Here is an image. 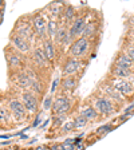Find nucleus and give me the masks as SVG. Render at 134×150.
I'll use <instances>...</instances> for the list:
<instances>
[{"label": "nucleus", "mask_w": 134, "mask_h": 150, "mask_svg": "<svg viewBox=\"0 0 134 150\" xmlns=\"http://www.w3.org/2000/svg\"><path fill=\"white\" fill-rule=\"evenodd\" d=\"M95 46H97L95 42L90 40L87 38L81 36V38H78V39H75V40L70 44L69 50L66 51V55L87 62V59L90 56H94Z\"/></svg>", "instance_id": "f257e3e1"}, {"label": "nucleus", "mask_w": 134, "mask_h": 150, "mask_svg": "<svg viewBox=\"0 0 134 150\" xmlns=\"http://www.w3.org/2000/svg\"><path fill=\"white\" fill-rule=\"evenodd\" d=\"M87 100L94 106V109L97 110V112L99 114L101 118H107V117L113 115L119 109L110 98H107L106 95H103L98 90L94 91L90 97H89Z\"/></svg>", "instance_id": "f03ea898"}, {"label": "nucleus", "mask_w": 134, "mask_h": 150, "mask_svg": "<svg viewBox=\"0 0 134 150\" xmlns=\"http://www.w3.org/2000/svg\"><path fill=\"white\" fill-rule=\"evenodd\" d=\"M30 66H32L39 74H42L44 78L50 79V75L52 72L54 67L51 66V63L48 62L46 54L43 51L42 44H36L32 48V52L30 55Z\"/></svg>", "instance_id": "7ed1b4c3"}, {"label": "nucleus", "mask_w": 134, "mask_h": 150, "mask_svg": "<svg viewBox=\"0 0 134 150\" xmlns=\"http://www.w3.org/2000/svg\"><path fill=\"white\" fill-rule=\"evenodd\" d=\"M4 58H6L7 67H8V75L23 71L30 66V58L15 51L11 46H7L4 48Z\"/></svg>", "instance_id": "20e7f679"}, {"label": "nucleus", "mask_w": 134, "mask_h": 150, "mask_svg": "<svg viewBox=\"0 0 134 150\" xmlns=\"http://www.w3.org/2000/svg\"><path fill=\"white\" fill-rule=\"evenodd\" d=\"M59 66H60V75L62 76H82L84 70H86L87 62L67 56L65 54Z\"/></svg>", "instance_id": "39448f33"}, {"label": "nucleus", "mask_w": 134, "mask_h": 150, "mask_svg": "<svg viewBox=\"0 0 134 150\" xmlns=\"http://www.w3.org/2000/svg\"><path fill=\"white\" fill-rule=\"evenodd\" d=\"M12 31L16 32L18 35L26 39L30 44L32 46H36V36H35L34 28H32V15L28 13V15H23L15 22Z\"/></svg>", "instance_id": "423d86ee"}, {"label": "nucleus", "mask_w": 134, "mask_h": 150, "mask_svg": "<svg viewBox=\"0 0 134 150\" xmlns=\"http://www.w3.org/2000/svg\"><path fill=\"white\" fill-rule=\"evenodd\" d=\"M3 100L6 102L7 107L9 109V111H11V114H12L18 126L24 123L26 121H28V119L31 118V117L28 115V112L26 110L23 102L19 99V95H16V97L15 95H7V97L3 98Z\"/></svg>", "instance_id": "0eeeda50"}, {"label": "nucleus", "mask_w": 134, "mask_h": 150, "mask_svg": "<svg viewBox=\"0 0 134 150\" xmlns=\"http://www.w3.org/2000/svg\"><path fill=\"white\" fill-rule=\"evenodd\" d=\"M79 106H77L75 99L72 95H67V94H55V98H54V105H52V115L56 114H67V115H71L74 110H78Z\"/></svg>", "instance_id": "6e6552de"}, {"label": "nucleus", "mask_w": 134, "mask_h": 150, "mask_svg": "<svg viewBox=\"0 0 134 150\" xmlns=\"http://www.w3.org/2000/svg\"><path fill=\"white\" fill-rule=\"evenodd\" d=\"M32 15V28H34L35 36H36V44L43 43L48 39L47 36V16L44 15L43 9L31 13Z\"/></svg>", "instance_id": "1a4fd4ad"}, {"label": "nucleus", "mask_w": 134, "mask_h": 150, "mask_svg": "<svg viewBox=\"0 0 134 150\" xmlns=\"http://www.w3.org/2000/svg\"><path fill=\"white\" fill-rule=\"evenodd\" d=\"M18 95H19V99L23 102V105H24L30 117L38 115L40 112V98L38 97L36 94H34L31 90H27V91L19 93Z\"/></svg>", "instance_id": "9d476101"}, {"label": "nucleus", "mask_w": 134, "mask_h": 150, "mask_svg": "<svg viewBox=\"0 0 134 150\" xmlns=\"http://www.w3.org/2000/svg\"><path fill=\"white\" fill-rule=\"evenodd\" d=\"M97 15L98 13H95V11H94L93 16H90L87 24H86V27H84L83 32L81 35L82 38H87V39L95 42V43H97V36L101 35V30H102V20L98 19Z\"/></svg>", "instance_id": "9b49d317"}, {"label": "nucleus", "mask_w": 134, "mask_h": 150, "mask_svg": "<svg viewBox=\"0 0 134 150\" xmlns=\"http://www.w3.org/2000/svg\"><path fill=\"white\" fill-rule=\"evenodd\" d=\"M90 16H91L90 12H79L78 13L77 19H75L74 22H72V24L69 27V35H70L71 42H74L75 39L81 38V35H82V32H83L86 24H87Z\"/></svg>", "instance_id": "f8f14e48"}, {"label": "nucleus", "mask_w": 134, "mask_h": 150, "mask_svg": "<svg viewBox=\"0 0 134 150\" xmlns=\"http://www.w3.org/2000/svg\"><path fill=\"white\" fill-rule=\"evenodd\" d=\"M8 46H11L15 51L20 52L24 56H28V58H30V55H31V52H32V48H34L32 44H30L26 39H23L20 35H18L13 31H11V34H9V44Z\"/></svg>", "instance_id": "ddd939ff"}, {"label": "nucleus", "mask_w": 134, "mask_h": 150, "mask_svg": "<svg viewBox=\"0 0 134 150\" xmlns=\"http://www.w3.org/2000/svg\"><path fill=\"white\" fill-rule=\"evenodd\" d=\"M107 81L110 82L113 87L116 88L119 94L126 99H131L134 97V84L128 79H118V78H111L109 76Z\"/></svg>", "instance_id": "4468645a"}, {"label": "nucleus", "mask_w": 134, "mask_h": 150, "mask_svg": "<svg viewBox=\"0 0 134 150\" xmlns=\"http://www.w3.org/2000/svg\"><path fill=\"white\" fill-rule=\"evenodd\" d=\"M97 90L99 91V93H102L103 95H106L107 98H110V99L116 103L118 107H122V106H123V103L126 102V98L122 97L121 94H119L118 91H117L116 88L110 84V82L107 81V79H105L103 82H101Z\"/></svg>", "instance_id": "2eb2a0df"}, {"label": "nucleus", "mask_w": 134, "mask_h": 150, "mask_svg": "<svg viewBox=\"0 0 134 150\" xmlns=\"http://www.w3.org/2000/svg\"><path fill=\"white\" fill-rule=\"evenodd\" d=\"M8 76H9V81L12 83L13 88H16V91H18V94L22 93V91L31 90V81H30V76H28L26 70L19 71L12 75H8Z\"/></svg>", "instance_id": "dca6fc26"}, {"label": "nucleus", "mask_w": 134, "mask_h": 150, "mask_svg": "<svg viewBox=\"0 0 134 150\" xmlns=\"http://www.w3.org/2000/svg\"><path fill=\"white\" fill-rule=\"evenodd\" d=\"M81 79H82V76H62L59 88H58V93L72 95L74 91L78 88Z\"/></svg>", "instance_id": "f3484780"}, {"label": "nucleus", "mask_w": 134, "mask_h": 150, "mask_svg": "<svg viewBox=\"0 0 134 150\" xmlns=\"http://www.w3.org/2000/svg\"><path fill=\"white\" fill-rule=\"evenodd\" d=\"M40 44H42V47H43V51H44V54H46L48 62H50L51 66L55 69V66L58 64V63H60V59H62V58H60L59 51L56 48L54 40L47 39V40H44L43 43H40Z\"/></svg>", "instance_id": "a211bd4d"}, {"label": "nucleus", "mask_w": 134, "mask_h": 150, "mask_svg": "<svg viewBox=\"0 0 134 150\" xmlns=\"http://www.w3.org/2000/svg\"><path fill=\"white\" fill-rule=\"evenodd\" d=\"M16 126L18 125H16L12 114H11L9 109L7 107L6 102L1 99V102H0V129L9 130V129H13V127H16Z\"/></svg>", "instance_id": "6ab92c4d"}, {"label": "nucleus", "mask_w": 134, "mask_h": 150, "mask_svg": "<svg viewBox=\"0 0 134 150\" xmlns=\"http://www.w3.org/2000/svg\"><path fill=\"white\" fill-rule=\"evenodd\" d=\"M78 114L83 115L89 122H98V121H101V119H102L99 117V114L97 112V110L94 109V106L91 105L90 102H89V100H84L82 105H79Z\"/></svg>", "instance_id": "aec40b11"}, {"label": "nucleus", "mask_w": 134, "mask_h": 150, "mask_svg": "<svg viewBox=\"0 0 134 150\" xmlns=\"http://www.w3.org/2000/svg\"><path fill=\"white\" fill-rule=\"evenodd\" d=\"M111 66H116V67H119V69H123V70H128V71L134 72L133 60L129 58V55L123 50H121L118 54H117V56L114 58V62H113Z\"/></svg>", "instance_id": "412c9836"}, {"label": "nucleus", "mask_w": 134, "mask_h": 150, "mask_svg": "<svg viewBox=\"0 0 134 150\" xmlns=\"http://www.w3.org/2000/svg\"><path fill=\"white\" fill-rule=\"evenodd\" d=\"M78 13H79L78 9L75 8L72 4L66 3L65 4V8H63L62 16H60V23H63V24H66L67 27H70V25L72 24V22L77 19Z\"/></svg>", "instance_id": "4be33fe9"}, {"label": "nucleus", "mask_w": 134, "mask_h": 150, "mask_svg": "<svg viewBox=\"0 0 134 150\" xmlns=\"http://www.w3.org/2000/svg\"><path fill=\"white\" fill-rule=\"evenodd\" d=\"M60 20L59 19H54V18H47V36L48 39L54 40L56 36V32L59 30Z\"/></svg>", "instance_id": "5701e85b"}, {"label": "nucleus", "mask_w": 134, "mask_h": 150, "mask_svg": "<svg viewBox=\"0 0 134 150\" xmlns=\"http://www.w3.org/2000/svg\"><path fill=\"white\" fill-rule=\"evenodd\" d=\"M70 115L67 114H56V115H52V123H51V129L50 130H59L63 125H65L67 119H69Z\"/></svg>", "instance_id": "b1692460"}, {"label": "nucleus", "mask_w": 134, "mask_h": 150, "mask_svg": "<svg viewBox=\"0 0 134 150\" xmlns=\"http://www.w3.org/2000/svg\"><path fill=\"white\" fill-rule=\"evenodd\" d=\"M71 119H72V122H74V125H75V130H79V129L86 127V126L90 123L83 115H81V114H78V112H77V114H72Z\"/></svg>", "instance_id": "393cba45"}, {"label": "nucleus", "mask_w": 134, "mask_h": 150, "mask_svg": "<svg viewBox=\"0 0 134 150\" xmlns=\"http://www.w3.org/2000/svg\"><path fill=\"white\" fill-rule=\"evenodd\" d=\"M116 129V125H113V123H106V125L101 126V127H98L97 130L94 131L95 133V135H98L99 138H102L105 134H107V133H110V131H113Z\"/></svg>", "instance_id": "a878e982"}, {"label": "nucleus", "mask_w": 134, "mask_h": 150, "mask_svg": "<svg viewBox=\"0 0 134 150\" xmlns=\"http://www.w3.org/2000/svg\"><path fill=\"white\" fill-rule=\"evenodd\" d=\"M71 131H75V125H74V122H72V119H70V121H67L65 125H63L62 127L59 129V133H58V135L69 134V133H71Z\"/></svg>", "instance_id": "bb28decb"}, {"label": "nucleus", "mask_w": 134, "mask_h": 150, "mask_svg": "<svg viewBox=\"0 0 134 150\" xmlns=\"http://www.w3.org/2000/svg\"><path fill=\"white\" fill-rule=\"evenodd\" d=\"M54 95L52 94H48V95H46V97L42 99V109L44 110V111H48V110L52 109V105H54Z\"/></svg>", "instance_id": "cd10ccee"}, {"label": "nucleus", "mask_w": 134, "mask_h": 150, "mask_svg": "<svg viewBox=\"0 0 134 150\" xmlns=\"http://www.w3.org/2000/svg\"><path fill=\"white\" fill-rule=\"evenodd\" d=\"M122 50L128 54L129 58H130V59L133 60V63H134V43L133 44H129V47L128 46H123V47H122Z\"/></svg>", "instance_id": "c85d7f7f"}, {"label": "nucleus", "mask_w": 134, "mask_h": 150, "mask_svg": "<svg viewBox=\"0 0 134 150\" xmlns=\"http://www.w3.org/2000/svg\"><path fill=\"white\" fill-rule=\"evenodd\" d=\"M62 144H63V146H65V150H75L74 139H66Z\"/></svg>", "instance_id": "c756f323"}, {"label": "nucleus", "mask_w": 134, "mask_h": 150, "mask_svg": "<svg viewBox=\"0 0 134 150\" xmlns=\"http://www.w3.org/2000/svg\"><path fill=\"white\" fill-rule=\"evenodd\" d=\"M48 150H60L59 142H55V144H50V145H48Z\"/></svg>", "instance_id": "7c9ffc66"}, {"label": "nucleus", "mask_w": 134, "mask_h": 150, "mask_svg": "<svg viewBox=\"0 0 134 150\" xmlns=\"http://www.w3.org/2000/svg\"><path fill=\"white\" fill-rule=\"evenodd\" d=\"M86 147H87V144L83 142V144L77 145V146H75V150H86Z\"/></svg>", "instance_id": "2f4dec72"}, {"label": "nucleus", "mask_w": 134, "mask_h": 150, "mask_svg": "<svg viewBox=\"0 0 134 150\" xmlns=\"http://www.w3.org/2000/svg\"><path fill=\"white\" fill-rule=\"evenodd\" d=\"M35 150H48V145H39L35 147Z\"/></svg>", "instance_id": "473e14b6"}, {"label": "nucleus", "mask_w": 134, "mask_h": 150, "mask_svg": "<svg viewBox=\"0 0 134 150\" xmlns=\"http://www.w3.org/2000/svg\"><path fill=\"white\" fill-rule=\"evenodd\" d=\"M40 121H42V119H40V117H39V114H38L36 118H35V122L32 123V126H34V127H35V126H38L39 123H40Z\"/></svg>", "instance_id": "72a5a7b5"}, {"label": "nucleus", "mask_w": 134, "mask_h": 150, "mask_svg": "<svg viewBox=\"0 0 134 150\" xmlns=\"http://www.w3.org/2000/svg\"><path fill=\"white\" fill-rule=\"evenodd\" d=\"M131 35H133V43H134V30H133V34Z\"/></svg>", "instance_id": "f704fd0d"}, {"label": "nucleus", "mask_w": 134, "mask_h": 150, "mask_svg": "<svg viewBox=\"0 0 134 150\" xmlns=\"http://www.w3.org/2000/svg\"><path fill=\"white\" fill-rule=\"evenodd\" d=\"M30 150H35V149H30Z\"/></svg>", "instance_id": "c9c22d12"}]
</instances>
